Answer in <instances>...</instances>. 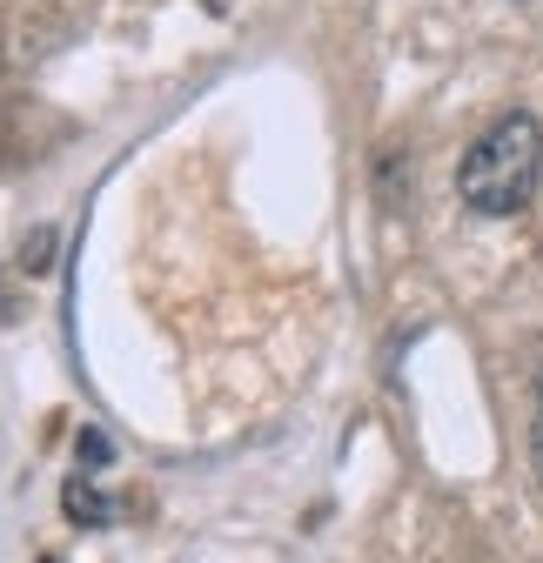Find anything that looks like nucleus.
I'll list each match as a JSON object with an SVG mask.
<instances>
[{
    "label": "nucleus",
    "instance_id": "obj_5",
    "mask_svg": "<svg viewBox=\"0 0 543 563\" xmlns=\"http://www.w3.org/2000/svg\"><path fill=\"white\" fill-rule=\"evenodd\" d=\"M41 563H60V556H41Z\"/></svg>",
    "mask_w": 543,
    "mask_h": 563
},
{
    "label": "nucleus",
    "instance_id": "obj_4",
    "mask_svg": "<svg viewBox=\"0 0 543 563\" xmlns=\"http://www.w3.org/2000/svg\"><path fill=\"white\" fill-rule=\"evenodd\" d=\"M81 463H108V437L88 430V437H81Z\"/></svg>",
    "mask_w": 543,
    "mask_h": 563
},
{
    "label": "nucleus",
    "instance_id": "obj_3",
    "mask_svg": "<svg viewBox=\"0 0 543 563\" xmlns=\"http://www.w3.org/2000/svg\"><path fill=\"white\" fill-rule=\"evenodd\" d=\"M530 476L543 489V369H536V389H530Z\"/></svg>",
    "mask_w": 543,
    "mask_h": 563
},
{
    "label": "nucleus",
    "instance_id": "obj_2",
    "mask_svg": "<svg viewBox=\"0 0 543 563\" xmlns=\"http://www.w3.org/2000/svg\"><path fill=\"white\" fill-rule=\"evenodd\" d=\"M60 510L75 517V523H108V497H101V489H95L88 476H75V483H67V497H60Z\"/></svg>",
    "mask_w": 543,
    "mask_h": 563
},
{
    "label": "nucleus",
    "instance_id": "obj_1",
    "mask_svg": "<svg viewBox=\"0 0 543 563\" xmlns=\"http://www.w3.org/2000/svg\"><path fill=\"white\" fill-rule=\"evenodd\" d=\"M536 175H543V128H536L530 108H510V114H497V121L463 148V162H456V195H463L469 216L510 222V216H523V208H530Z\"/></svg>",
    "mask_w": 543,
    "mask_h": 563
}]
</instances>
